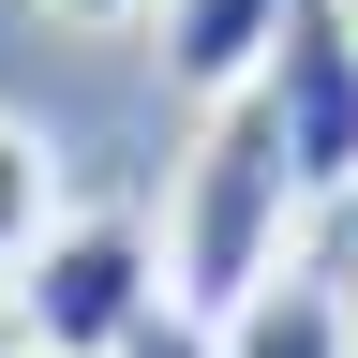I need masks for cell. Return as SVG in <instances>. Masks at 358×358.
Returning <instances> with one entry per match:
<instances>
[{
  "label": "cell",
  "instance_id": "obj_10",
  "mask_svg": "<svg viewBox=\"0 0 358 358\" xmlns=\"http://www.w3.org/2000/svg\"><path fill=\"white\" fill-rule=\"evenodd\" d=\"M343 299H358V254H343Z\"/></svg>",
  "mask_w": 358,
  "mask_h": 358
},
{
  "label": "cell",
  "instance_id": "obj_7",
  "mask_svg": "<svg viewBox=\"0 0 358 358\" xmlns=\"http://www.w3.org/2000/svg\"><path fill=\"white\" fill-rule=\"evenodd\" d=\"M30 15H45V30H90V45H105V30H150L164 0H30Z\"/></svg>",
  "mask_w": 358,
  "mask_h": 358
},
{
  "label": "cell",
  "instance_id": "obj_3",
  "mask_svg": "<svg viewBox=\"0 0 358 358\" xmlns=\"http://www.w3.org/2000/svg\"><path fill=\"white\" fill-rule=\"evenodd\" d=\"M254 105H268V134H284L299 209H358V0H299Z\"/></svg>",
  "mask_w": 358,
  "mask_h": 358
},
{
  "label": "cell",
  "instance_id": "obj_2",
  "mask_svg": "<svg viewBox=\"0 0 358 358\" xmlns=\"http://www.w3.org/2000/svg\"><path fill=\"white\" fill-rule=\"evenodd\" d=\"M179 284H164V224L150 209H75L60 239L15 268V313H30V358H120Z\"/></svg>",
  "mask_w": 358,
  "mask_h": 358
},
{
  "label": "cell",
  "instance_id": "obj_9",
  "mask_svg": "<svg viewBox=\"0 0 358 358\" xmlns=\"http://www.w3.org/2000/svg\"><path fill=\"white\" fill-rule=\"evenodd\" d=\"M0 358H30V313H15V284H0Z\"/></svg>",
  "mask_w": 358,
  "mask_h": 358
},
{
  "label": "cell",
  "instance_id": "obj_6",
  "mask_svg": "<svg viewBox=\"0 0 358 358\" xmlns=\"http://www.w3.org/2000/svg\"><path fill=\"white\" fill-rule=\"evenodd\" d=\"M75 224V179H60V150H45V120H15L0 105V284H15V268L45 254Z\"/></svg>",
  "mask_w": 358,
  "mask_h": 358
},
{
  "label": "cell",
  "instance_id": "obj_4",
  "mask_svg": "<svg viewBox=\"0 0 358 358\" xmlns=\"http://www.w3.org/2000/svg\"><path fill=\"white\" fill-rule=\"evenodd\" d=\"M284 15L299 0H164V75H179V105H239V90H268V45H284Z\"/></svg>",
  "mask_w": 358,
  "mask_h": 358
},
{
  "label": "cell",
  "instance_id": "obj_5",
  "mask_svg": "<svg viewBox=\"0 0 358 358\" xmlns=\"http://www.w3.org/2000/svg\"><path fill=\"white\" fill-rule=\"evenodd\" d=\"M209 343H224V358H358V299H343V268H299V254H284Z\"/></svg>",
  "mask_w": 358,
  "mask_h": 358
},
{
  "label": "cell",
  "instance_id": "obj_8",
  "mask_svg": "<svg viewBox=\"0 0 358 358\" xmlns=\"http://www.w3.org/2000/svg\"><path fill=\"white\" fill-rule=\"evenodd\" d=\"M120 358H224V343H209V313H179V299H164V313H150Z\"/></svg>",
  "mask_w": 358,
  "mask_h": 358
},
{
  "label": "cell",
  "instance_id": "obj_1",
  "mask_svg": "<svg viewBox=\"0 0 358 358\" xmlns=\"http://www.w3.org/2000/svg\"><path fill=\"white\" fill-rule=\"evenodd\" d=\"M284 239H299V179H284L268 105L239 90V105H209L194 150H179V209H164V284H179V313L224 329V313L284 268Z\"/></svg>",
  "mask_w": 358,
  "mask_h": 358
}]
</instances>
